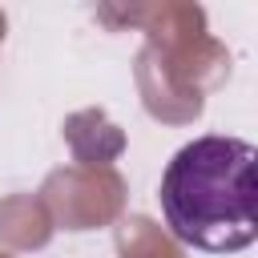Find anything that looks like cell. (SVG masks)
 Wrapping results in <instances>:
<instances>
[{"mask_svg":"<svg viewBox=\"0 0 258 258\" xmlns=\"http://www.w3.org/2000/svg\"><path fill=\"white\" fill-rule=\"evenodd\" d=\"M258 149L242 137H198L161 173V214L177 242L206 254H238L258 238Z\"/></svg>","mask_w":258,"mask_h":258,"instance_id":"1","label":"cell"}]
</instances>
